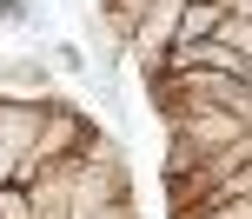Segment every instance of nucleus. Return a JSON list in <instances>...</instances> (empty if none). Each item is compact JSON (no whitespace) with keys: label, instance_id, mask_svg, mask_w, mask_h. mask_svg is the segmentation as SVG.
<instances>
[{"label":"nucleus","instance_id":"f257e3e1","mask_svg":"<svg viewBox=\"0 0 252 219\" xmlns=\"http://www.w3.org/2000/svg\"><path fill=\"white\" fill-rule=\"evenodd\" d=\"M252 140V120L226 113V106H179L166 113V173H192L219 153H239Z\"/></svg>","mask_w":252,"mask_h":219},{"label":"nucleus","instance_id":"f03ea898","mask_svg":"<svg viewBox=\"0 0 252 219\" xmlns=\"http://www.w3.org/2000/svg\"><path fill=\"white\" fill-rule=\"evenodd\" d=\"M73 199H80V213L113 206V199H133V173H126V153L106 140V133H93V146L80 153V166H73Z\"/></svg>","mask_w":252,"mask_h":219},{"label":"nucleus","instance_id":"7ed1b4c3","mask_svg":"<svg viewBox=\"0 0 252 219\" xmlns=\"http://www.w3.org/2000/svg\"><path fill=\"white\" fill-rule=\"evenodd\" d=\"M0 100H13V106H40V100H53L47 66H40V60H0Z\"/></svg>","mask_w":252,"mask_h":219},{"label":"nucleus","instance_id":"20e7f679","mask_svg":"<svg viewBox=\"0 0 252 219\" xmlns=\"http://www.w3.org/2000/svg\"><path fill=\"white\" fill-rule=\"evenodd\" d=\"M219 20H226V7H219V0H186V13H179V40H173V47H199V40H213Z\"/></svg>","mask_w":252,"mask_h":219},{"label":"nucleus","instance_id":"39448f33","mask_svg":"<svg viewBox=\"0 0 252 219\" xmlns=\"http://www.w3.org/2000/svg\"><path fill=\"white\" fill-rule=\"evenodd\" d=\"M146 7H153V0H100V27H106V40H113V47H126Z\"/></svg>","mask_w":252,"mask_h":219},{"label":"nucleus","instance_id":"423d86ee","mask_svg":"<svg viewBox=\"0 0 252 219\" xmlns=\"http://www.w3.org/2000/svg\"><path fill=\"white\" fill-rule=\"evenodd\" d=\"M213 40H226L232 53H252V13H226V20H219V33Z\"/></svg>","mask_w":252,"mask_h":219},{"label":"nucleus","instance_id":"0eeeda50","mask_svg":"<svg viewBox=\"0 0 252 219\" xmlns=\"http://www.w3.org/2000/svg\"><path fill=\"white\" fill-rule=\"evenodd\" d=\"M73 219H139L133 199H113V206H93V213H73Z\"/></svg>","mask_w":252,"mask_h":219},{"label":"nucleus","instance_id":"6e6552de","mask_svg":"<svg viewBox=\"0 0 252 219\" xmlns=\"http://www.w3.org/2000/svg\"><path fill=\"white\" fill-rule=\"evenodd\" d=\"M13 180H20V153L0 140V186H13Z\"/></svg>","mask_w":252,"mask_h":219}]
</instances>
